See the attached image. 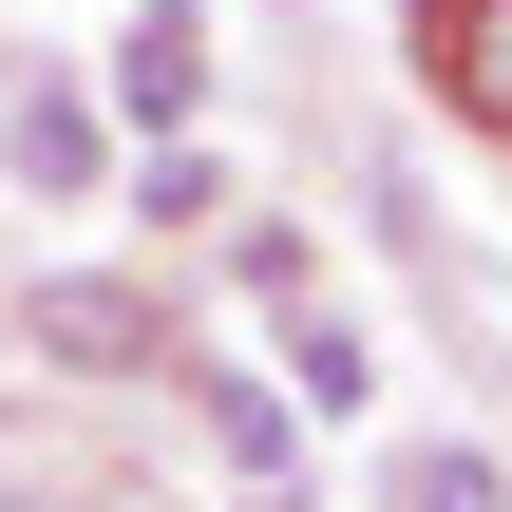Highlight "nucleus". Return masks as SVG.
<instances>
[{
  "mask_svg": "<svg viewBox=\"0 0 512 512\" xmlns=\"http://www.w3.org/2000/svg\"><path fill=\"white\" fill-rule=\"evenodd\" d=\"M19 361H57V380H171V304L114 285V266H57V285H19Z\"/></svg>",
  "mask_w": 512,
  "mask_h": 512,
  "instance_id": "1",
  "label": "nucleus"
},
{
  "mask_svg": "<svg viewBox=\"0 0 512 512\" xmlns=\"http://www.w3.org/2000/svg\"><path fill=\"white\" fill-rule=\"evenodd\" d=\"M114 114H133V133H190V114H209V0H133V38H114Z\"/></svg>",
  "mask_w": 512,
  "mask_h": 512,
  "instance_id": "2",
  "label": "nucleus"
},
{
  "mask_svg": "<svg viewBox=\"0 0 512 512\" xmlns=\"http://www.w3.org/2000/svg\"><path fill=\"white\" fill-rule=\"evenodd\" d=\"M475 133H512V0H437V57H418Z\"/></svg>",
  "mask_w": 512,
  "mask_h": 512,
  "instance_id": "3",
  "label": "nucleus"
},
{
  "mask_svg": "<svg viewBox=\"0 0 512 512\" xmlns=\"http://www.w3.org/2000/svg\"><path fill=\"white\" fill-rule=\"evenodd\" d=\"M285 399H304V418H361V399H380V361H361V323H342V304H304V323H285Z\"/></svg>",
  "mask_w": 512,
  "mask_h": 512,
  "instance_id": "4",
  "label": "nucleus"
},
{
  "mask_svg": "<svg viewBox=\"0 0 512 512\" xmlns=\"http://www.w3.org/2000/svg\"><path fill=\"white\" fill-rule=\"evenodd\" d=\"M19 171H38V190H95V114H76V95H19Z\"/></svg>",
  "mask_w": 512,
  "mask_h": 512,
  "instance_id": "5",
  "label": "nucleus"
},
{
  "mask_svg": "<svg viewBox=\"0 0 512 512\" xmlns=\"http://www.w3.org/2000/svg\"><path fill=\"white\" fill-rule=\"evenodd\" d=\"M209 456H228V475H285V399H266V380H209Z\"/></svg>",
  "mask_w": 512,
  "mask_h": 512,
  "instance_id": "6",
  "label": "nucleus"
},
{
  "mask_svg": "<svg viewBox=\"0 0 512 512\" xmlns=\"http://www.w3.org/2000/svg\"><path fill=\"white\" fill-rule=\"evenodd\" d=\"M133 209H171V228H209L228 190H209V152H190V133H152V171H133Z\"/></svg>",
  "mask_w": 512,
  "mask_h": 512,
  "instance_id": "7",
  "label": "nucleus"
},
{
  "mask_svg": "<svg viewBox=\"0 0 512 512\" xmlns=\"http://www.w3.org/2000/svg\"><path fill=\"white\" fill-rule=\"evenodd\" d=\"M399 512H494V456H418V475H399Z\"/></svg>",
  "mask_w": 512,
  "mask_h": 512,
  "instance_id": "8",
  "label": "nucleus"
}]
</instances>
